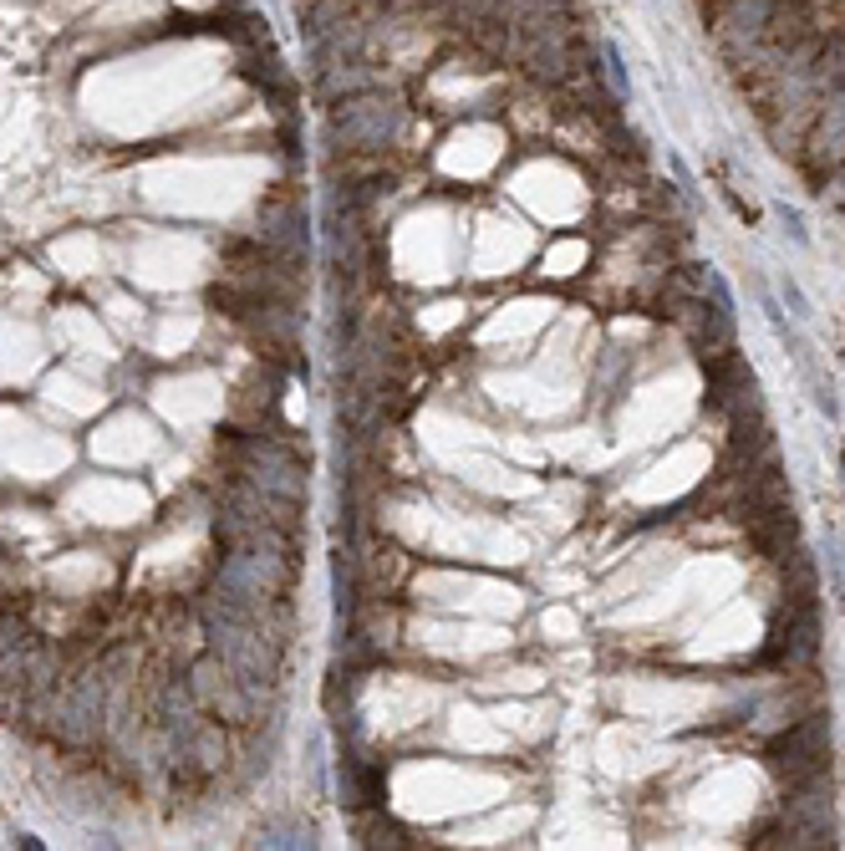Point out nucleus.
<instances>
[{
	"label": "nucleus",
	"instance_id": "nucleus-1",
	"mask_svg": "<svg viewBox=\"0 0 845 851\" xmlns=\"http://www.w3.org/2000/svg\"><path fill=\"white\" fill-rule=\"evenodd\" d=\"M403 123H408L403 103L383 87H372V93H357L331 107V143L342 153H383L397 143Z\"/></svg>",
	"mask_w": 845,
	"mask_h": 851
},
{
	"label": "nucleus",
	"instance_id": "nucleus-2",
	"mask_svg": "<svg viewBox=\"0 0 845 851\" xmlns=\"http://www.w3.org/2000/svg\"><path fill=\"white\" fill-rule=\"evenodd\" d=\"M764 765L774 770V780L800 790V785H825L831 775V719L810 714L790 730H780L764 745Z\"/></svg>",
	"mask_w": 845,
	"mask_h": 851
},
{
	"label": "nucleus",
	"instance_id": "nucleus-3",
	"mask_svg": "<svg viewBox=\"0 0 845 851\" xmlns=\"http://www.w3.org/2000/svg\"><path fill=\"white\" fill-rule=\"evenodd\" d=\"M703 373H708V403H714V408L734 413V408H744V403H759V377H753V368L734 352V347L703 358Z\"/></svg>",
	"mask_w": 845,
	"mask_h": 851
},
{
	"label": "nucleus",
	"instance_id": "nucleus-4",
	"mask_svg": "<svg viewBox=\"0 0 845 851\" xmlns=\"http://www.w3.org/2000/svg\"><path fill=\"white\" fill-rule=\"evenodd\" d=\"M835 586H841V607H845V576H835Z\"/></svg>",
	"mask_w": 845,
	"mask_h": 851
}]
</instances>
